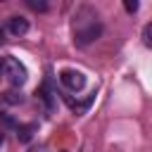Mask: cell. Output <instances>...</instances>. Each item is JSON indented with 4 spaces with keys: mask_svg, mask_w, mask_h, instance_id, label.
<instances>
[{
    "mask_svg": "<svg viewBox=\"0 0 152 152\" xmlns=\"http://www.w3.org/2000/svg\"><path fill=\"white\" fill-rule=\"evenodd\" d=\"M102 36V21L90 5H81L74 14V43L86 48Z\"/></svg>",
    "mask_w": 152,
    "mask_h": 152,
    "instance_id": "1",
    "label": "cell"
},
{
    "mask_svg": "<svg viewBox=\"0 0 152 152\" xmlns=\"http://www.w3.org/2000/svg\"><path fill=\"white\" fill-rule=\"evenodd\" d=\"M2 64H5V78H7L14 88H19V86H24V83H26V78H28L26 66H24L17 57L7 55V57H2Z\"/></svg>",
    "mask_w": 152,
    "mask_h": 152,
    "instance_id": "2",
    "label": "cell"
},
{
    "mask_svg": "<svg viewBox=\"0 0 152 152\" xmlns=\"http://www.w3.org/2000/svg\"><path fill=\"white\" fill-rule=\"evenodd\" d=\"M59 83H62L66 90L78 93V90L86 88V74L78 71V69H62V71H59Z\"/></svg>",
    "mask_w": 152,
    "mask_h": 152,
    "instance_id": "3",
    "label": "cell"
},
{
    "mask_svg": "<svg viewBox=\"0 0 152 152\" xmlns=\"http://www.w3.org/2000/svg\"><path fill=\"white\" fill-rule=\"evenodd\" d=\"M7 31H10L14 38L26 36V33H28V19H26V17H19V14L10 17V19H7Z\"/></svg>",
    "mask_w": 152,
    "mask_h": 152,
    "instance_id": "4",
    "label": "cell"
},
{
    "mask_svg": "<svg viewBox=\"0 0 152 152\" xmlns=\"http://www.w3.org/2000/svg\"><path fill=\"white\" fill-rule=\"evenodd\" d=\"M36 95L45 102V107H48V109H52V107H55V95H52V90H50V86H48V83H43V88H38V90H36Z\"/></svg>",
    "mask_w": 152,
    "mask_h": 152,
    "instance_id": "5",
    "label": "cell"
},
{
    "mask_svg": "<svg viewBox=\"0 0 152 152\" xmlns=\"http://www.w3.org/2000/svg\"><path fill=\"white\" fill-rule=\"evenodd\" d=\"M33 131H36V124L19 126V128H17V138H19L21 142H28V140H31V135H33Z\"/></svg>",
    "mask_w": 152,
    "mask_h": 152,
    "instance_id": "6",
    "label": "cell"
},
{
    "mask_svg": "<svg viewBox=\"0 0 152 152\" xmlns=\"http://www.w3.org/2000/svg\"><path fill=\"white\" fill-rule=\"evenodd\" d=\"M5 102H10V104H21V102H24V95L17 93V90H7V93H5Z\"/></svg>",
    "mask_w": 152,
    "mask_h": 152,
    "instance_id": "7",
    "label": "cell"
},
{
    "mask_svg": "<svg viewBox=\"0 0 152 152\" xmlns=\"http://www.w3.org/2000/svg\"><path fill=\"white\" fill-rule=\"evenodd\" d=\"M26 5H28L33 12H45V10H48V2H45V0H26Z\"/></svg>",
    "mask_w": 152,
    "mask_h": 152,
    "instance_id": "8",
    "label": "cell"
},
{
    "mask_svg": "<svg viewBox=\"0 0 152 152\" xmlns=\"http://www.w3.org/2000/svg\"><path fill=\"white\" fill-rule=\"evenodd\" d=\"M124 7H126V12H131V14H133V12H138V7H140V5H138L135 0H126V2H124Z\"/></svg>",
    "mask_w": 152,
    "mask_h": 152,
    "instance_id": "9",
    "label": "cell"
},
{
    "mask_svg": "<svg viewBox=\"0 0 152 152\" xmlns=\"http://www.w3.org/2000/svg\"><path fill=\"white\" fill-rule=\"evenodd\" d=\"M5 76V64H2V57H0V78Z\"/></svg>",
    "mask_w": 152,
    "mask_h": 152,
    "instance_id": "10",
    "label": "cell"
},
{
    "mask_svg": "<svg viewBox=\"0 0 152 152\" xmlns=\"http://www.w3.org/2000/svg\"><path fill=\"white\" fill-rule=\"evenodd\" d=\"M2 38H5V28L0 26V43H2Z\"/></svg>",
    "mask_w": 152,
    "mask_h": 152,
    "instance_id": "11",
    "label": "cell"
},
{
    "mask_svg": "<svg viewBox=\"0 0 152 152\" xmlns=\"http://www.w3.org/2000/svg\"><path fill=\"white\" fill-rule=\"evenodd\" d=\"M2 142H5V133L0 131V147H2Z\"/></svg>",
    "mask_w": 152,
    "mask_h": 152,
    "instance_id": "12",
    "label": "cell"
}]
</instances>
